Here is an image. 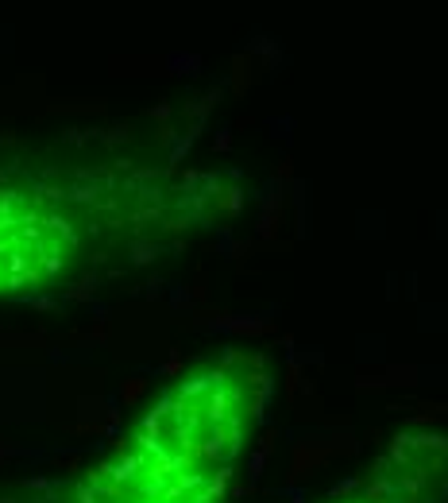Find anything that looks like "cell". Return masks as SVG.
<instances>
[{"mask_svg":"<svg viewBox=\"0 0 448 503\" xmlns=\"http://www.w3.org/2000/svg\"><path fill=\"white\" fill-rule=\"evenodd\" d=\"M271 395L263 356L224 352L182 372L82 469L4 503H224Z\"/></svg>","mask_w":448,"mask_h":503,"instance_id":"cell-1","label":"cell"},{"mask_svg":"<svg viewBox=\"0 0 448 503\" xmlns=\"http://www.w3.org/2000/svg\"><path fill=\"white\" fill-rule=\"evenodd\" d=\"M170 194L135 163H0V302L74 286L140 248Z\"/></svg>","mask_w":448,"mask_h":503,"instance_id":"cell-2","label":"cell"},{"mask_svg":"<svg viewBox=\"0 0 448 503\" xmlns=\"http://www.w3.org/2000/svg\"><path fill=\"white\" fill-rule=\"evenodd\" d=\"M440 469H445V445L398 442L359 484L344 488L329 503H425L433 480L445 476Z\"/></svg>","mask_w":448,"mask_h":503,"instance_id":"cell-3","label":"cell"}]
</instances>
